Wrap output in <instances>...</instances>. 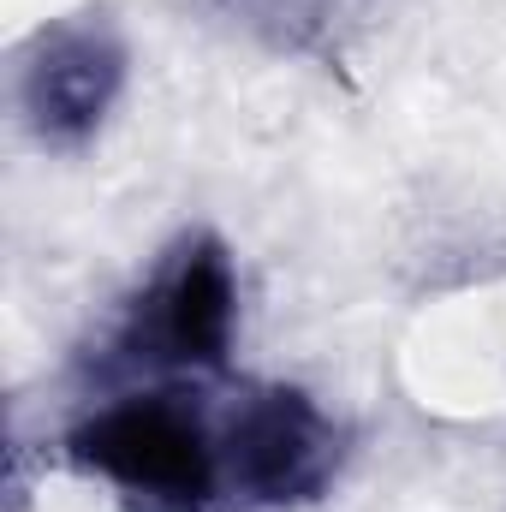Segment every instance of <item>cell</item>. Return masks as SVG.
<instances>
[{
	"label": "cell",
	"instance_id": "obj_1",
	"mask_svg": "<svg viewBox=\"0 0 506 512\" xmlns=\"http://www.w3.org/2000/svg\"><path fill=\"white\" fill-rule=\"evenodd\" d=\"M78 477L120 489L137 512H209L227 495L221 429L185 393H126L78 417L60 441Z\"/></svg>",
	"mask_w": 506,
	"mask_h": 512
},
{
	"label": "cell",
	"instance_id": "obj_2",
	"mask_svg": "<svg viewBox=\"0 0 506 512\" xmlns=\"http://www.w3.org/2000/svg\"><path fill=\"white\" fill-rule=\"evenodd\" d=\"M239 334V274L215 233H185L120 322V358L173 376H221Z\"/></svg>",
	"mask_w": 506,
	"mask_h": 512
},
{
	"label": "cell",
	"instance_id": "obj_3",
	"mask_svg": "<svg viewBox=\"0 0 506 512\" xmlns=\"http://www.w3.org/2000/svg\"><path fill=\"white\" fill-rule=\"evenodd\" d=\"M221 477L239 507L298 512L340 477V429L304 387H251L221 423Z\"/></svg>",
	"mask_w": 506,
	"mask_h": 512
},
{
	"label": "cell",
	"instance_id": "obj_4",
	"mask_svg": "<svg viewBox=\"0 0 506 512\" xmlns=\"http://www.w3.org/2000/svg\"><path fill=\"white\" fill-rule=\"evenodd\" d=\"M126 90V42L108 18L72 12L42 24L24 42L18 60V108L36 143L48 149H84L108 126L114 102Z\"/></svg>",
	"mask_w": 506,
	"mask_h": 512
}]
</instances>
